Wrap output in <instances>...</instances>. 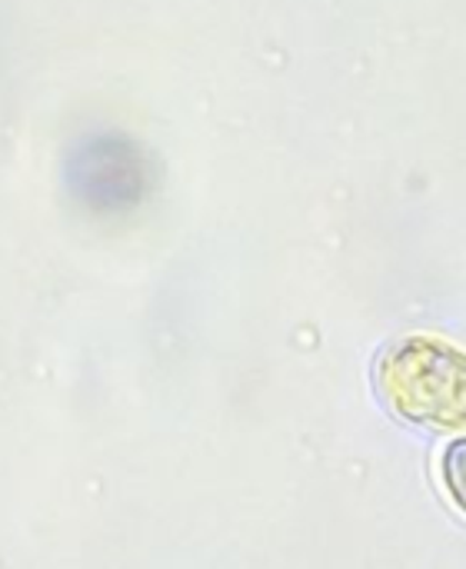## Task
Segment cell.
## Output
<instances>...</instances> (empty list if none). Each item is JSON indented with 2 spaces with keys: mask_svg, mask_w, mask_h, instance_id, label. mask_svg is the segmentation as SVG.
<instances>
[{
  "mask_svg": "<svg viewBox=\"0 0 466 569\" xmlns=\"http://www.w3.org/2000/svg\"><path fill=\"white\" fill-rule=\"evenodd\" d=\"M440 483L457 513L466 517V437H454L440 457Z\"/></svg>",
  "mask_w": 466,
  "mask_h": 569,
  "instance_id": "cell-2",
  "label": "cell"
},
{
  "mask_svg": "<svg viewBox=\"0 0 466 569\" xmlns=\"http://www.w3.org/2000/svg\"><path fill=\"white\" fill-rule=\"evenodd\" d=\"M380 403L404 423L466 437V350L414 333L390 343L374 367Z\"/></svg>",
  "mask_w": 466,
  "mask_h": 569,
  "instance_id": "cell-1",
  "label": "cell"
}]
</instances>
